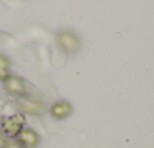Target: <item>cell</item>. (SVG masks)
Segmentation results:
<instances>
[{
  "mask_svg": "<svg viewBox=\"0 0 154 148\" xmlns=\"http://www.w3.org/2000/svg\"><path fill=\"white\" fill-rule=\"evenodd\" d=\"M0 143H5V142H3V140H2V136H0Z\"/></svg>",
  "mask_w": 154,
  "mask_h": 148,
  "instance_id": "cell-9",
  "label": "cell"
},
{
  "mask_svg": "<svg viewBox=\"0 0 154 148\" xmlns=\"http://www.w3.org/2000/svg\"><path fill=\"white\" fill-rule=\"evenodd\" d=\"M51 115L56 118V119H65L66 116L71 115L72 112V107L68 101H59V103H54L50 109Z\"/></svg>",
  "mask_w": 154,
  "mask_h": 148,
  "instance_id": "cell-5",
  "label": "cell"
},
{
  "mask_svg": "<svg viewBox=\"0 0 154 148\" xmlns=\"http://www.w3.org/2000/svg\"><path fill=\"white\" fill-rule=\"evenodd\" d=\"M26 124V118L23 113H15L11 116H3L2 118V130L6 136L15 137L20 134L23 130V125Z\"/></svg>",
  "mask_w": 154,
  "mask_h": 148,
  "instance_id": "cell-1",
  "label": "cell"
},
{
  "mask_svg": "<svg viewBox=\"0 0 154 148\" xmlns=\"http://www.w3.org/2000/svg\"><path fill=\"white\" fill-rule=\"evenodd\" d=\"M3 148H23V146L17 140H8V142L3 143Z\"/></svg>",
  "mask_w": 154,
  "mask_h": 148,
  "instance_id": "cell-8",
  "label": "cell"
},
{
  "mask_svg": "<svg viewBox=\"0 0 154 148\" xmlns=\"http://www.w3.org/2000/svg\"><path fill=\"white\" fill-rule=\"evenodd\" d=\"M57 44L68 54H74L80 50V39L77 38L74 32H69V30H62L57 35Z\"/></svg>",
  "mask_w": 154,
  "mask_h": 148,
  "instance_id": "cell-2",
  "label": "cell"
},
{
  "mask_svg": "<svg viewBox=\"0 0 154 148\" xmlns=\"http://www.w3.org/2000/svg\"><path fill=\"white\" fill-rule=\"evenodd\" d=\"M5 89L12 95H18V97L26 95V83L15 76H9L5 80Z\"/></svg>",
  "mask_w": 154,
  "mask_h": 148,
  "instance_id": "cell-3",
  "label": "cell"
},
{
  "mask_svg": "<svg viewBox=\"0 0 154 148\" xmlns=\"http://www.w3.org/2000/svg\"><path fill=\"white\" fill-rule=\"evenodd\" d=\"M20 107L23 109V112L26 113H32V115H39L44 112V106L38 101H30V100H23L20 103Z\"/></svg>",
  "mask_w": 154,
  "mask_h": 148,
  "instance_id": "cell-6",
  "label": "cell"
},
{
  "mask_svg": "<svg viewBox=\"0 0 154 148\" xmlns=\"http://www.w3.org/2000/svg\"><path fill=\"white\" fill-rule=\"evenodd\" d=\"M9 77V60L5 56H0V80H6Z\"/></svg>",
  "mask_w": 154,
  "mask_h": 148,
  "instance_id": "cell-7",
  "label": "cell"
},
{
  "mask_svg": "<svg viewBox=\"0 0 154 148\" xmlns=\"http://www.w3.org/2000/svg\"><path fill=\"white\" fill-rule=\"evenodd\" d=\"M18 142L21 146H26V148H35L39 142V136L35 130L32 128H23L18 134Z\"/></svg>",
  "mask_w": 154,
  "mask_h": 148,
  "instance_id": "cell-4",
  "label": "cell"
}]
</instances>
